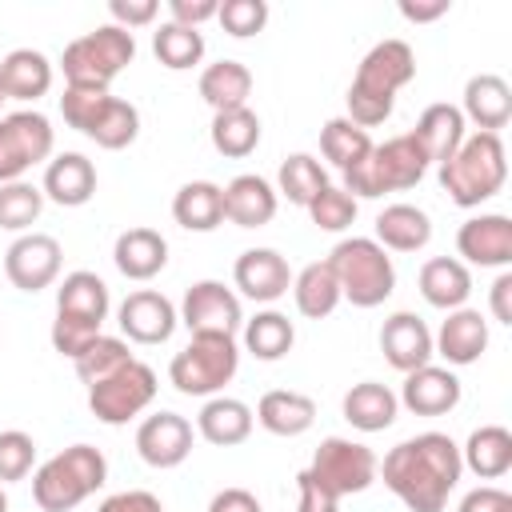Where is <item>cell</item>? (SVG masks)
<instances>
[{"instance_id":"24","label":"cell","mask_w":512,"mask_h":512,"mask_svg":"<svg viewBox=\"0 0 512 512\" xmlns=\"http://www.w3.org/2000/svg\"><path fill=\"white\" fill-rule=\"evenodd\" d=\"M112 260H116V268H120L124 280L144 284V280H152V276L164 272V264H168V240L156 228H128V232L116 236Z\"/></svg>"},{"instance_id":"57","label":"cell","mask_w":512,"mask_h":512,"mask_svg":"<svg viewBox=\"0 0 512 512\" xmlns=\"http://www.w3.org/2000/svg\"><path fill=\"white\" fill-rule=\"evenodd\" d=\"M448 8H452V0H428V4H420V0H400V16H404L408 24H432V20L448 16Z\"/></svg>"},{"instance_id":"16","label":"cell","mask_w":512,"mask_h":512,"mask_svg":"<svg viewBox=\"0 0 512 512\" xmlns=\"http://www.w3.org/2000/svg\"><path fill=\"white\" fill-rule=\"evenodd\" d=\"M192 424L180 412H152L136 428V452L148 468H176L192 452Z\"/></svg>"},{"instance_id":"29","label":"cell","mask_w":512,"mask_h":512,"mask_svg":"<svg viewBox=\"0 0 512 512\" xmlns=\"http://www.w3.org/2000/svg\"><path fill=\"white\" fill-rule=\"evenodd\" d=\"M384 252H420L432 240V216L416 204H388L376 216V236H372Z\"/></svg>"},{"instance_id":"25","label":"cell","mask_w":512,"mask_h":512,"mask_svg":"<svg viewBox=\"0 0 512 512\" xmlns=\"http://www.w3.org/2000/svg\"><path fill=\"white\" fill-rule=\"evenodd\" d=\"M416 284H420V296L432 308H440V312H456L472 296V272L456 256H432V260H424Z\"/></svg>"},{"instance_id":"46","label":"cell","mask_w":512,"mask_h":512,"mask_svg":"<svg viewBox=\"0 0 512 512\" xmlns=\"http://www.w3.org/2000/svg\"><path fill=\"white\" fill-rule=\"evenodd\" d=\"M216 24H220L228 36L248 40V36H256V32H264V24H268V4H264V0H220Z\"/></svg>"},{"instance_id":"50","label":"cell","mask_w":512,"mask_h":512,"mask_svg":"<svg viewBox=\"0 0 512 512\" xmlns=\"http://www.w3.org/2000/svg\"><path fill=\"white\" fill-rule=\"evenodd\" d=\"M296 512H340V496L304 468L296 476Z\"/></svg>"},{"instance_id":"48","label":"cell","mask_w":512,"mask_h":512,"mask_svg":"<svg viewBox=\"0 0 512 512\" xmlns=\"http://www.w3.org/2000/svg\"><path fill=\"white\" fill-rule=\"evenodd\" d=\"M36 464V440L20 428L0 432V484H16L32 472Z\"/></svg>"},{"instance_id":"12","label":"cell","mask_w":512,"mask_h":512,"mask_svg":"<svg viewBox=\"0 0 512 512\" xmlns=\"http://www.w3.org/2000/svg\"><path fill=\"white\" fill-rule=\"evenodd\" d=\"M60 264H64V248L48 232H24L4 252V276L20 292H40V288L56 284Z\"/></svg>"},{"instance_id":"56","label":"cell","mask_w":512,"mask_h":512,"mask_svg":"<svg viewBox=\"0 0 512 512\" xmlns=\"http://www.w3.org/2000/svg\"><path fill=\"white\" fill-rule=\"evenodd\" d=\"M208 512H264L248 488H224L208 500Z\"/></svg>"},{"instance_id":"35","label":"cell","mask_w":512,"mask_h":512,"mask_svg":"<svg viewBox=\"0 0 512 512\" xmlns=\"http://www.w3.org/2000/svg\"><path fill=\"white\" fill-rule=\"evenodd\" d=\"M200 96L212 112H232V108H248L252 96V72L240 60H216L200 72Z\"/></svg>"},{"instance_id":"38","label":"cell","mask_w":512,"mask_h":512,"mask_svg":"<svg viewBox=\"0 0 512 512\" xmlns=\"http://www.w3.org/2000/svg\"><path fill=\"white\" fill-rule=\"evenodd\" d=\"M324 188H328V172H324V164H320L312 152H292V156L280 160L276 196H284L288 204L308 208Z\"/></svg>"},{"instance_id":"36","label":"cell","mask_w":512,"mask_h":512,"mask_svg":"<svg viewBox=\"0 0 512 512\" xmlns=\"http://www.w3.org/2000/svg\"><path fill=\"white\" fill-rule=\"evenodd\" d=\"M292 300H296V312L308 316V320H324V316H332L336 304L344 300L332 264H328V260H312V264H304V268L292 276Z\"/></svg>"},{"instance_id":"11","label":"cell","mask_w":512,"mask_h":512,"mask_svg":"<svg viewBox=\"0 0 512 512\" xmlns=\"http://www.w3.org/2000/svg\"><path fill=\"white\" fill-rule=\"evenodd\" d=\"M376 464L380 460L368 444L348 440V436H328V440H320L308 472L344 500V496H356V492L376 484Z\"/></svg>"},{"instance_id":"53","label":"cell","mask_w":512,"mask_h":512,"mask_svg":"<svg viewBox=\"0 0 512 512\" xmlns=\"http://www.w3.org/2000/svg\"><path fill=\"white\" fill-rule=\"evenodd\" d=\"M456 512H512V496L504 488H496V484H480V488L464 492Z\"/></svg>"},{"instance_id":"31","label":"cell","mask_w":512,"mask_h":512,"mask_svg":"<svg viewBox=\"0 0 512 512\" xmlns=\"http://www.w3.org/2000/svg\"><path fill=\"white\" fill-rule=\"evenodd\" d=\"M4 100H40L52 88V60L36 48H12L0 60Z\"/></svg>"},{"instance_id":"42","label":"cell","mask_w":512,"mask_h":512,"mask_svg":"<svg viewBox=\"0 0 512 512\" xmlns=\"http://www.w3.org/2000/svg\"><path fill=\"white\" fill-rule=\"evenodd\" d=\"M152 52L164 68L184 72V68H196L204 60V36H200V28H184V24L164 20L152 32Z\"/></svg>"},{"instance_id":"13","label":"cell","mask_w":512,"mask_h":512,"mask_svg":"<svg viewBox=\"0 0 512 512\" xmlns=\"http://www.w3.org/2000/svg\"><path fill=\"white\" fill-rule=\"evenodd\" d=\"M180 324L196 336V332H220V336H236L244 328V308L240 296L232 288H224L220 280H196L184 300H180Z\"/></svg>"},{"instance_id":"19","label":"cell","mask_w":512,"mask_h":512,"mask_svg":"<svg viewBox=\"0 0 512 512\" xmlns=\"http://www.w3.org/2000/svg\"><path fill=\"white\" fill-rule=\"evenodd\" d=\"M488 348V320L480 316V308H456L440 320V332L432 336V352L440 360H448L452 368H468L484 356Z\"/></svg>"},{"instance_id":"55","label":"cell","mask_w":512,"mask_h":512,"mask_svg":"<svg viewBox=\"0 0 512 512\" xmlns=\"http://www.w3.org/2000/svg\"><path fill=\"white\" fill-rule=\"evenodd\" d=\"M488 308H492V320L512 324V272H508V268L492 280V288H488Z\"/></svg>"},{"instance_id":"41","label":"cell","mask_w":512,"mask_h":512,"mask_svg":"<svg viewBox=\"0 0 512 512\" xmlns=\"http://www.w3.org/2000/svg\"><path fill=\"white\" fill-rule=\"evenodd\" d=\"M320 152H324V160H328L332 168L348 172V168H356V164L372 152V136H368L364 128H356L348 116H332V120L320 128Z\"/></svg>"},{"instance_id":"6","label":"cell","mask_w":512,"mask_h":512,"mask_svg":"<svg viewBox=\"0 0 512 512\" xmlns=\"http://www.w3.org/2000/svg\"><path fill=\"white\" fill-rule=\"evenodd\" d=\"M328 264L336 272L340 296L356 308H380L396 292V264L372 236H344L328 252Z\"/></svg>"},{"instance_id":"21","label":"cell","mask_w":512,"mask_h":512,"mask_svg":"<svg viewBox=\"0 0 512 512\" xmlns=\"http://www.w3.org/2000/svg\"><path fill=\"white\" fill-rule=\"evenodd\" d=\"M40 192L60 208H80L96 196V164L84 152H60L48 160Z\"/></svg>"},{"instance_id":"15","label":"cell","mask_w":512,"mask_h":512,"mask_svg":"<svg viewBox=\"0 0 512 512\" xmlns=\"http://www.w3.org/2000/svg\"><path fill=\"white\" fill-rule=\"evenodd\" d=\"M456 252L464 256V264H480V268H508L512 264V220L504 212H480L468 216L456 228Z\"/></svg>"},{"instance_id":"17","label":"cell","mask_w":512,"mask_h":512,"mask_svg":"<svg viewBox=\"0 0 512 512\" xmlns=\"http://www.w3.org/2000/svg\"><path fill=\"white\" fill-rule=\"evenodd\" d=\"M232 280H236L240 296H248L256 304H276L292 288V268L276 248H248L236 256Z\"/></svg>"},{"instance_id":"40","label":"cell","mask_w":512,"mask_h":512,"mask_svg":"<svg viewBox=\"0 0 512 512\" xmlns=\"http://www.w3.org/2000/svg\"><path fill=\"white\" fill-rule=\"evenodd\" d=\"M136 136H140V108L132 100L108 96L104 108H100V116H96V124L88 128V140L100 144V148H108V152H120Z\"/></svg>"},{"instance_id":"9","label":"cell","mask_w":512,"mask_h":512,"mask_svg":"<svg viewBox=\"0 0 512 512\" xmlns=\"http://www.w3.org/2000/svg\"><path fill=\"white\" fill-rule=\"evenodd\" d=\"M52 148H56V132L44 112L20 108L0 116V184L24 180L32 164L52 160Z\"/></svg>"},{"instance_id":"1","label":"cell","mask_w":512,"mask_h":512,"mask_svg":"<svg viewBox=\"0 0 512 512\" xmlns=\"http://www.w3.org/2000/svg\"><path fill=\"white\" fill-rule=\"evenodd\" d=\"M376 476L408 512H444L464 476L460 444L444 432L408 436L388 448V456L376 464Z\"/></svg>"},{"instance_id":"22","label":"cell","mask_w":512,"mask_h":512,"mask_svg":"<svg viewBox=\"0 0 512 512\" xmlns=\"http://www.w3.org/2000/svg\"><path fill=\"white\" fill-rule=\"evenodd\" d=\"M280 208L276 188L256 176V172H240L224 184V220L236 228H264Z\"/></svg>"},{"instance_id":"44","label":"cell","mask_w":512,"mask_h":512,"mask_svg":"<svg viewBox=\"0 0 512 512\" xmlns=\"http://www.w3.org/2000/svg\"><path fill=\"white\" fill-rule=\"evenodd\" d=\"M128 360H136V356L128 352V340H120V336H104V332H100V336L88 344V352L76 356L72 364H76V376L92 388V384L108 380L112 372H120Z\"/></svg>"},{"instance_id":"18","label":"cell","mask_w":512,"mask_h":512,"mask_svg":"<svg viewBox=\"0 0 512 512\" xmlns=\"http://www.w3.org/2000/svg\"><path fill=\"white\" fill-rule=\"evenodd\" d=\"M460 376L444 364H424L416 372H404V384H400V404L416 416H444L460 404Z\"/></svg>"},{"instance_id":"32","label":"cell","mask_w":512,"mask_h":512,"mask_svg":"<svg viewBox=\"0 0 512 512\" xmlns=\"http://www.w3.org/2000/svg\"><path fill=\"white\" fill-rule=\"evenodd\" d=\"M172 220L188 232H216L224 224V188L212 180H188L172 196Z\"/></svg>"},{"instance_id":"4","label":"cell","mask_w":512,"mask_h":512,"mask_svg":"<svg viewBox=\"0 0 512 512\" xmlns=\"http://www.w3.org/2000/svg\"><path fill=\"white\" fill-rule=\"evenodd\" d=\"M108 480V460L100 448L92 444H72L56 456H48L36 472H32V500L44 512H72L76 504H84L96 488H104Z\"/></svg>"},{"instance_id":"7","label":"cell","mask_w":512,"mask_h":512,"mask_svg":"<svg viewBox=\"0 0 512 512\" xmlns=\"http://www.w3.org/2000/svg\"><path fill=\"white\" fill-rule=\"evenodd\" d=\"M132 60H136V36L116 24H100L76 36L72 44H64L60 72L72 88H108Z\"/></svg>"},{"instance_id":"54","label":"cell","mask_w":512,"mask_h":512,"mask_svg":"<svg viewBox=\"0 0 512 512\" xmlns=\"http://www.w3.org/2000/svg\"><path fill=\"white\" fill-rule=\"evenodd\" d=\"M220 0H168V20L184 28H200L204 20H216Z\"/></svg>"},{"instance_id":"34","label":"cell","mask_w":512,"mask_h":512,"mask_svg":"<svg viewBox=\"0 0 512 512\" xmlns=\"http://www.w3.org/2000/svg\"><path fill=\"white\" fill-rule=\"evenodd\" d=\"M108 308H112L108 284L96 272H88V268L68 272L60 280V288H56V312H64V316H80V320H92V324L104 328Z\"/></svg>"},{"instance_id":"10","label":"cell","mask_w":512,"mask_h":512,"mask_svg":"<svg viewBox=\"0 0 512 512\" xmlns=\"http://www.w3.org/2000/svg\"><path fill=\"white\" fill-rule=\"evenodd\" d=\"M156 372L144 360H128L120 372H112L108 380L88 388V408L100 424L120 428L128 420H136L152 400H156Z\"/></svg>"},{"instance_id":"59","label":"cell","mask_w":512,"mask_h":512,"mask_svg":"<svg viewBox=\"0 0 512 512\" xmlns=\"http://www.w3.org/2000/svg\"><path fill=\"white\" fill-rule=\"evenodd\" d=\"M0 104H4V88H0Z\"/></svg>"},{"instance_id":"23","label":"cell","mask_w":512,"mask_h":512,"mask_svg":"<svg viewBox=\"0 0 512 512\" xmlns=\"http://www.w3.org/2000/svg\"><path fill=\"white\" fill-rule=\"evenodd\" d=\"M460 116H464V124L472 120L476 132H496V136H500V128L512 120V88H508V80L496 76V72L472 76V80L464 84Z\"/></svg>"},{"instance_id":"43","label":"cell","mask_w":512,"mask_h":512,"mask_svg":"<svg viewBox=\"0 0 512 512\" xmlns=\"http://www.w3.org/2000/svg\"><path fill=\"white\" fill-rule=\"evenodd\" d=\"M44 212V192L28 180H12L0 184V228L4 232H28Z\"/></svg>"},{"instance_id":"30","label":"cell","mask_w":512,"mask_h":512,"mask_svg":"<svg viewBox=\"0 0 512 512\" xmlns=\"http://www.w3.org/2000/svg\"><path fill=\"white\" fill-rule=\"evenodd\" d=\"M344 420L356 428V432H384L396 424V412H400V400L388 384L380 380H360L344 392Z\"/></svg>"},{"instance_id":"20","label":"cell","mask_w":512,"mask_h":512,"mask_svg":"<svg viewBox=\"0 0 512 512\" xmlns=\"http://www.w3.org/2000/svg\"><path fill=\"white\" fill-rule=\"evenodd\" d=\"M380 352L396 372H416L432 364V332L416 312H392L380 324Z\"/></svg>"},{"instance_id":"14","label":"cell","mask_w":512,"mask_h":512,"mask_svg":"<svg viewBox=\"0 0 512 512\" xmlns=\"http://www.w3.org/2000/svg\"><path fill=\"white\" fill-rule=\"evenodd\" d=\"M116 324H120V332H124L132 344H164V340H172V332H176V324H180V312H176V304H172L164 292H156V288H136V292H128V296L120 300Z\"/></svg>"},{"instance_id":"3","label":"cell","mask_w":512,"mask_h":512,"mask_svg":"<svg viewBox=\"0 0 512 512\" xmlns=\"http://www.w3.org/2000/svg\"><path fill=\"white\" fill-rule=\"evenodd\" d=\"M508 180V152L496 132H468L464 144L440 164V188L456 208H480Z\"/></svg>"},{"instance_id":"33","label":"cell","mask_w":512,"mask_h":512,"mask_svg":"<svg viewBox=\"0 0 512 512\" xmlns=\"http://www.w3.org/2000/svg\"><path fill=\"white\" fill-rule=\"evenodd\" d=\"M460 464L480 480H500L512 468V432L504 424H480L464 440Z\"/></svg>"},{"instance_id":"28","label":"cell","mask_w":512,"mask_h":512,"mask_svg":"<svg viewBox=\"0 0 512 512\" xmlns=\"http://www.w3.org/2000/svg\"><path fill=\"white\" fill-rule=\"evenodd\" d=\"M252 424H256L252 408L244 400H236V396H208L204 408H200V416H196V432L208 444H216V448L244 444L252 436Z\"/></svg>"},{"instance_id":"8","label":"cell","mask_w":512,"mask_h":512,"mask_svg":"<svg viewBox=\"0 0 512 512\" xmlns=\"http://www.w3.org/2000/svg\"><path fill=\"white\" fill-rule=\"evenodd\" d=\"M240 368V344L236 336H220V332H196L168 364V380L176 392L184 396H220L224 384L236 376Z\"/></svg>"},{"instance_id":"49","label":"cell","mask_w":512,"mask_h":512,"mask_svg":"<svg viewBox=\"0 0 512 512\" xmlns=\"http://www.w3.org/2000/svg\"><path fill=\"white\" fill-rule=\"evenodd\" d=\"M48 336H52V348H56L60 356L76 360V356H84V352H88V344L100 336V324L56 312V320H52V332H48Z\"/></svg>"},{"instance_id":"2","label":"cell","mask_w":512,"mask_h":512,"mask_svg":"<svg viewBox=\"0 0 512 512\" xmlns=\"http://www.w3.org/2000/svg\"><path fill=\"white\" fill-rule=\"evenodd\" d=\"M412 76H416V52H412L408 40L392 36V40L372 44L364 52L352 84H348V96H344L348 120L356 128H364V132L384 124L392 116V108H396V92L404 84H412Z\"/></svg>"},{"instance_id":"37","label":"cell","mask_w":512,"mask_h":512,"mask_svg":"<svg viewBox=\"0 0 512 512\" xmlns=\"http://www.w3.org/2000/svg\"><path fill=\"white\" fill-rule=\"evenodd\" d=\"M240 340H244V352H252L256 360L272 364V360H284V356L292 352L296 328H292V320H288L284 312L264 308V312H256L252 320H244Z\"/></svg>"},{"instance_id":"39","label":"cell","mask_w":512,"mask_h":512,"mask_svg":"<svg viewBox=\"0 0 512 512\" xmlns=\"http://www.w3.org/2000/svg\"><path fill=\"white\" fill-rule=\"evenodd\" d=\"M208 136H212V148H216L220 156H228V160H244V156H252L256 144H260V116H256L252 108L216 112Z\"/></svg>"},{"instance_id":"45","label":"cell","mask_w":512,"mask_h":512,"mask_svg":"<svg viewBox=\"0 0 512 512\" xmlns=\"http://www.w3.org/2000/svg\"><path fill=\"white\" fill-rule=\"evenodd\" d=\"M356 208H360V204H356L344 188L328 184V188L308 204V216H312V224H316L320 232H344V228H352Z\"/></svg>"},{"instance_id":"52","label":"cell","mask_w":512,"mask_h":512,"mask_svg":"<svg viewBox=\"0 0 512 512\" xmlns=\"http://www.w3.org/2000/svg\"><path fill=\"white\" fill-rule=\"evenodd\" d=\"M96 512H164L160 496L156 492H144V488H128V492H112L108 500H100Z\"/></svg>"},{"instance_id":"27","label":"cell","mask_w":512,"mask_h":512,"mask_svg":"<svg viewBox=\"0 0 512 512\" xmlns=\"http://www.w3.org/2000/svg\"><path fill=\"white\" fill-rule=\"evenodd\" d=\"M252 416L264 432L292 440V436H304L316 424V400L304 396V392H292V388H272V392L260 396Z\"/></svg>"},{"instance_id":"5","label":"cell","mask_w":512,"mask_h":512,"mask_svg":"<svg viewBox=\"0 0 512 512\" xmlns=\"http://www.w3.org/2000/svg\"><path fill=\"white\" fill-rule=\"evenodd\" d=\"M424 172H428V160L420 144L412 140V132H400V136H388L384 144H372V152L340 176H344V192L360 204V200H380L388 192H408L424 180Z\"/></svg>"},{"instance_id":"51","label":"cell","mask_w":512,"mask_h":512,"mask_svg":"<svg viewBox=\"0 0 512 512\" xmlns=\"http://www.w3.org/2000/svg\"><path fill=\"white\" fill-rule=\"evenodd\" d=\"M108 16H112L116 28L132 32V28H148L160 16V4L156 0H112L108 4Z\"/></svg>"},{"instance_id":"58","label":"cell","mask_w":512,"mask_h":512,"mask_svg":"<svg viewBox=\"0 0 512 512\" xmlns=\"http://www.w3.org/2000/svg\"><path fill=\"white\" fill-rule=\"evenodd\" d=\"M0 512H8V496H4V484H0Z\"/></svg>"},{"instance_id":"26","label":"cell","mask_w":512,"mask_h":512,"mask_svg":"<svg viewBox=\"0 0 512 512\" xmlns=\"http://www.w3.org/2000/svg\"><path fill=\"white\" fill-rule=\"evenodd\" d=\"M464 136H468V124H464V116H460L456 104H428L420 112L416 128H412V140L420 144L424 160L436 164V168L464 144Z\"/></svg>"},{"instance_id":"47","label":"cell","mask_w":512,"mask_h":512,"mask_svg":"<svg viewBox=\"0 0 512 512\" xmlns=\"http://www.w3.org/2000/svg\"><path fill=\"white\" fill-rule=\"evenodd\" d=\"M112 92L108 88H64V96H60V116H64V124L68 128H76L80 136H88V128L96 124V116H100V108H104V100H108Z\"/></svg>"}]
</instances>
